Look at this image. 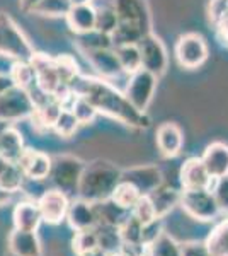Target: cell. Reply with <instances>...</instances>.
I'll return each mask as SVG.
<instances>
[{
  "label": "cell",
  "mask_w": 228,
  "mask_h": 256,
  "mask_svg": "<svg viewBox=\"0 0 228 256\" xmlns=\"http://www.w3.org/2000/svg\"><path fill=\"white\" fill-rule=\"evenodd\" d=\"M70 89L75 96L87 98L97 108L99 113L118 120L119 123L133 128H147L150 120L145 113L138 111L128 101L124 92H119L109 82L102 79H94L87 76H77L70 84Z\"/></svg>",
  "instance_id": "obj_1"
},
{
  "label": "cell",
  "mask_w": 228,
  "mask_h": 256,
  "mask_svg": "<svg viewBox=\"0 0 228 256\" xmlns=\"http://www.w3.org/2000/svg\"><path fill=\"white\" fill-rule=\"evenodd\" d=\"M121 180L123 171L109 160L97 159L85 164L78 184V198H84L90 204L109 200Z\"/></svg>",
  "instance_id": "obj_2"
},
{
  "label": "cell",
  "mask_w": 228,
  "mask_h": 256,
  "mask_svg": "<svg viewBox=\"0 0 228 256\" xmlns=\"http://www.w3.org/2000/svg\"><path fill=\"white\" fill-rule=\"evenodd\" d=\"M34 48L14 19L5 12H0V56L14 62H31Z\"/></svg>",
  "instance_id": "obj_3"
},
{
  "label": "cell",
  "mask_w": 228,
  "mask_h": 256,
  "mask_svg": "<svg viewBox=\"0 0 228 256\" xmlns=\"http://www.w3.org/2000/svg\"><path fill=\"white\" fill-rule=\"evenodd\" d=\"M84 169L85 162L75 158V156H55L51 172H49V180L55 184V188L65 192L67 195L73 193V195L78 196V184H80Z\"/></svg>",
  "instance_id": "obj_4"
},
{
  "label": "cell",
  "mask_w": 228,
  "mask_h": 256,
  "mask_svg": "<svg viewBox=\"0 0 228 256\" xmlns=\"http://www.w3.org/2000/svg\"><path fill=\"white\" fill-rule=\"evenodd\" d=\"M181 208L186 214L200 222L215 220L222 208H220L217 198L210 190H193V192H182L181 195Z\"/></svg>",
  "instance_id": "obj_5"
},
{
  "label": "cell",
  "mask_w": 228,
  "mask_h": 256,
  "mask_svg": "<svg viewBox=\"0 0 228 256\" xmlns=\"http://www.w3.org/2000/svg\"><path fill=\"white\" fill-rule=\"evenodd\" d=\"M36 111L34 101L26 89L12 88L0 96V122H17L31 118Z\"/></svg>",
  "instance_id": "obj_6"
},
{
  "label": "cell",
  "mask_w": 228,
  "mask_h": 256,
  "mask_svg": "<svg viewBox=\"0 0 228 256\" xmlns=\"http://www.w3.org/2000/svg\"><path fill=\"white\" fill-rule=\"evenodd\" d=\"M157 79L159 77L153 76L152 72L145 68L136 70L135 74H131L130 80H128L126 90H124V96L128 98V101L135 106L138 111L145 113L148 108V104L153 99V92L157 88Z\"/></svg>",
  "instance_id": "obj_7"
},
{
  "label": "cell",
  "mask_w": 228,
  "mask_h": 256,
  "mask_svg": "<svg viewBox=\"0 0 228 256\" xmlns=\"http://www.w3.org/2000/svg\"><path fill=\"white\" fill-rule=\"evenodd\" d=\"M176 58L184 68L201 67L208 60V44L205 38L196 32L181 36L176 44Z\"/></svg>",
  "instance_id": "obj_8"
},
{
  "label": "cell",
  "mask_w": 228,
  "mask_h": 256,
  "mask_svg": "<svg viewBox=\"0 0 228 256\" xmlns=\"http://www.w3.org/2000/svg\"><path fill=\"white\" fill-rule=\"evenodd\" d=\"M138 48L142 53V65L145 70L152 72L153 76L160 77L167 70V50L164 43L152 32H147L138 41Z\"/></svg>",
  "instance_id": "obj_9"
},
{
  "label": "cell",
  "mask_w": 228,
  "mask_h": 256,
  "mask_svg": "<svg viewBox=\"0 0 228 256\" xmlns=\"http://www.w3.org/2000/svg\"><path fill=\"white\" fill-rule=\"evenodd\" d=\"M31 65L36 74V86L43 92L55 96L61 86H67L60 79V74L56 70V64L53 56H48L44 53H34V56L31 58Z\"/></svg>",
  "instance_id": "obj_10"
},
{
  "label": "cell",
  "mask_w": 228,
  "mask_h": 256,
  "mask_svg": "<svg viewBox=\"0 0 228 256\" xmlns=\"http://www.w3.org/2000/svg\"><path fill=\"white\" fill-rule=\"evenodd\" d=\"M38 205L41 210V216L43 220L48 224H60L61 220H65L68 216V208H70V198L65 192L58 188L46 190L39 198H38Z\"/></svg>",
  "instance_id": "obj_11"
},
{
  "label": "cell",
  "mask_w": 228,
  "mask_h": 256,
  "mask_svg": "<svg viewBox=\"0 0 228 256\" xmlns=\"http://www.w3.org/2000/svg\"><path fill=\"white\" fill-rule=\"evenodd\" d=\"M179 181L184 192H193V190H210L213 178L210 176L201 158H191L182 164Z\"/></svg>",
  "instance_id": "obj_12"
},
{
  "label": "cell",
  "mask_w": 228,
  "mask_h": 256,
  "mask_svg": "<svg viewBox=\"0 0 228 256\" xmlns=\"http://www.w3.org/2000/svg\"><path fill=\"white\" fill-rule=\"evenodd\" d=\"M17 164L24 171L26 178L32 181H41L49 178V172H51V166H53V158L48 156L46 152L36 150V148H24Z\"/></svg>",
  "instance_id": "obj_13"
},
{
  "label": "cell",
  "mask_w": 228,
  "mask_h": 256,
  "mask_svg": "<svg viewBox=\"0 0 228 256\" xmlns=\"http://www.w3.org/2000/svg\"><path fill=\"white\" fill-rule=\"evenodd\" d=\"M113 9L119 22H130L150 32V18L143 0H113Z\"/></svg>",
  "instance_id": "obj_14"
},
{
  "label": "cell",
  "mask_w": 228,
  "mask_h": 256,
  "mask_svg": "<svg viewBox=\"0 0 228 256\" xmlns=\"http://www.w3.org/2000/svg\"><path fill=\"white\" fill-rule=\"evenodd\" d=\"M123 180L130 181L142 192V195H150L164 184L162 172L157 166H135L123 171Z\"/></svg>",
  "instance_id": "obj_15"
},
{
  "label": "cell",
  "mask_w": 228,
  "mask_h": 256,
  "mask_svg": "<svg viewBox=\"0 0 228 256\" xmlns=\"http://www.w3.org/2000/svg\"><path fill=\"white\" fill-rule=\"evenodd\" d=\"M67 24L75 34H85L95 30L97 24V7L90 4H73L67 14Z\"/></svg>",
  "instance_id": "obj_16"
},
{
  "label": "cell",
  "mask_w": 228,
  "mask_h": 256,
  "mask_svg": "<svg viewBox=\"0 0 228 256\" xmlns=\"http://www.w3.org/2000/svg\"><path fill=\"white\" fill-rule=\"evenodd\" d=\"M87 62L101 74L104 79H113L123 72V67L119 64V58L116 55L114 48H99L84 52Z\"/></svg>",
  "instance_id": "obj_17"
},
{
  "label": "cell",
  "mask_w": 228,
  "mask_h": 256,
  "mask_svg": "<svg viewBox=\"0 0 228 256\" xmlns=\"http://www.w3.org/2000/svg\"><path fill=\"white\" fill-rule=\"evenodd\" d=\"M157 147H159L160 154L164 158H176V156L181 154L182 146H184V135H182V130L176 123H162V125L157 128Z\"/></svg>",
  "instance_id": "obj_18"
},
{
  "label": "cell",
  "mask_w": 228,
  "mask_h": 256,
  "mask_svg": "<svg viewBox=\"0 0 228 256\" xmlns=\"http://www.w3.org/2000/svg\"><path fill=\"white\" fill-rule=\"evenodd\" d=\"M67 220L75 232L77 230L95 229V226H97V216H95L94 204L77 196L75 200L70 202Z\"/></svg>",
  "instance_id": "obj_19"
},
{
  "label": "cell",
  "mask_w": 228,
  "mask_h": 256,
  "mask_svg": "<svg viewBox=\"0 0 228 256\" xmlns=\"http://www.w3.org/2000/svg\"><path fill=\"white\" fill-rule=\"evenodd\" d=\"M9 253L15 256H43L38 234L31 230L14 229L9 234Z\"/></svg>",
  "instance_id": "obj_20"
},
{
  "label": "cell",
  "mask_w": 228,
  "mask_h": 256,
  "mask_svg": "<svg viewBox=\"0 0 228 256\" xmlns=\"http://www.w3.org/2000/svg\"><path fill=\"white\" fill-rule=\"evenodd\" d=\"M203 162L208 169L210 176L215 180L228 176V146L223 142H213L206 147L203 154Z\"/></svg>",
  "instance_id": "obj_21"
},
{
  "label": "cell",
  "mask_w": 228,
  "mask_h": 256,
  "mask_svg": "<svg viewBox=\"0 0 228 256\" xmlns=\"http://www.w3.org/2000/svg\"><path fill=\"white\" fill-rule=\"evenodd\" d=\"M12 220H14V229L36 232L43 222L38 202H19L12 212Z\"/></svg>",
  "instance_id": "obj_22"
},
{
  "label": "cell",
  "mask_w": 228,
  "mask_h": 256,
  "mask_svg": "<svg viewBox=\"0 0 228 256\" xmlns=\"http://www.w3.org/2000/svg\"><path fill=\"white\" fill-rule=\"evenodd\" d=\"M24 140L22 135L19 134L15 128L12 126H3L0 130V156L5 159L17 162L19 158L24 152Z\"/></svg>",
  "instance_id": "obj_23"
},
{
  "label": "cell",
  "mask_w": 228,
  "mask_h": 256,
  "mask_svg": "<svg viewBox=\"0 0 228 256\" xmlns=\"http://www.w3.org/2000/svg\"><path fill=\"white\" fill-rule=\"evenodd\" d=\"M181 195L182 193L176 192L174 188H169L165 186V184H162L155 190V192H152L150 196L153 205H155V210H157V217L159 218H164L167 214H171L174 207H177V205H181Z\"/></svg>",
  "instance_id": "obj_24"
},
{
  "label": "cell",
  "mask_w": 228,
  "mask_h": 256,
  "mask_svg": "<svg viewBox=\"0 0 228 256\" xmlns=\"http://www.w3.org/2000/svg\"><path fill=\"white\" fill-rule=\"evenodd\" d=\"M63 108L65 106L61 104L55 96H51L48 101H44L43 104L36 106V111L31 118L34 120V123L38 126L44 128V130H48V128L53 130V125H55L56 118L60 116V113L63 111Z\"/></svg>",
  "instance_id": "obj_25"
},
{
  "label": "cell",
  "mask_w": 228,
  "mask_h": 256,
  "mask_svg": "<svg viewBox=\"0 0 228 256\" xmlns=\"http://www.w3.org/2000/svg\"><path fill=\"white\" fill-rule=\"evenodd\" d=\"M205 244L211 256H228V218L211 229Z\"/></svg>",
  "instance_id": "obj_26"
},
{
  "label": "cell",
  "mask_w": 228,
  "mask_h": 256,
  "mask_svg": "<svg viewBox=\"0 0 228 256\" xmlns=\"http://www.w3.org/2000/svg\"><path fill=\"white\" fill-rule=\"evenodd\" d=\"M95 232H97L99 239V248H102L109 254L118 253L123 248V238L121 230L118 226H109V224H97L95 226Z\"/></svg>",
  "instance_id": "obj_27"
},
{
  "label": "cell",
  "mask_w": 228,
  "mask_h": 256,
  "mask_svg": "<svg viewBox=\"0 0 228 256\" xmlns=\"http://www.w3.org/2000/svg\"><path fill=\"white\" fill-rule=\"evenodd\" d=\"M142 196H143L142 192H140V190L136 188L135 184H131L130 181L121 180L118 186H116L113 196H111V200H113L116 205H119L121 208L128 210V212H131L133 207H135L136 204H138V200Z\"/></svg>",
  "instance_id": "obj_28"
},
{
  "label": "cell",
  "mask_w": 228,
  "mask_h": 256,
  "mask_svg": "<svg viewBox=\"0 0 228 256\" xmlns=\"http://www.w3.org/2000/svg\"><path fill=\"white\" fill-rule=\"evenodd\" d=\"M147 34L142 28L136 24L130 22H119L118 28L111 34V41H113V48L123 46V44H138V41Z\"/></svg>",
  "instance_id": "obj_29"
},
{
  "label": "cell",
  "mask_w": 228,
  "mask_h": 256,
  "mask_svg": "<svg viewBox=\"0 0 228 256\" xmlns=\"http://www.w3.org/2000/svg\"><path fill=\"white\" fill-rule=\"evenodd\" d=\"M15 88L31 90L36 86V74L31 62H14L9 72Z\"/></svg>",
  "instance_id": "obj_30"
},
{
  "label": "cell",
  "mask_w": 228,
  "mask_h": 256,
  "mask_svg": "<svg viewBox=\"0 0 228 256\" xmlns=\"http://www.w3.org/2000/svg\"><path fill=\"white\" fill-rule=\"evenodd\" d=\"M114 52L119 58V64H121V67H123V72L135 74L136 70L143 68L142 53H140L138 44H123V46H116Z\"/></svg>",
  "instance_id": "obj_31"
},
{
  "label": "cell",
  "mask_w": 228,
  "mask_h": 256,
  "mask_svg": "<svg viewBox=\"0 0 228 256\" xmlns=\"http://www.w3.org/2000/svg\"><path fill=\"white\" fill-rule=\"evenodd\" d=\"M147 256H182V244L167 232H162L155 241L148 246Z\"/></svg>",
  "instance_id": "obj_32"
},
{
  "label": "cell",
  "mask_w": 228,
  "mask_h": 256,
  "mask_svg": "<svg viewBox=\"0 0 228 256\" xmlns=\"http://www.w3.org/2000/svg\"><path fill=\"white\" fill-rule=\"evenodd\" d=\"M77 46L82 52H89V50H99V48H113V41H111V34L101 32L97 30L85 32V34H75Z\"/></svg>",
  "instance_id": "obj_33"
},
{
  "label": "cell",
  "mask_w": 228,
  "mask_h": 256,
  "mask_svg": "<svg viewBox=\"0 0 228 256\" xmlns=\"http://www.w3.org/2000/svg\"><path fill=\"white\" fill-rule=\"evenodd\" d=\"M72 6V0H41L34 7L32 14L44 16V18H67Z\"/></svg>",
  "instance_id": "obj_34"
},
{
  "label": "cell",
  "mask_w": 228,
  "mask_h": 256,
  "mask_svg": "<svg viewBox=\"0 0 228 256\" xmlns=\"http://www.w3.org/2000/svg\"><path fill=\"white\" fill-rule=\"evenodd\" d=\"M68 108L73 111V114H75L77 120L80 122V125H90L99 114L97 108H95L92 102L82 96H73Z\"/></svg>",
  "instance_id": "obj_35"
},
{
  "label": "cell",
  "mask_w": 228,
  "mask_h": 256,
  "mask_svg": "<svg viewBox=\"0 0 228 256\" xmlns=\"http://www.w3.org/2000/svg\"><path fill=\"white\" fill-rule=\"evenodd\" d=\"M78 126H80V122H78L77 116L73 114V111L70 108H63L60 116L56 118L55 125H53V130H55V134L58 137L70 138L77 134Z\"/></svg>",
  "instance_id": "obj_36"
},
{
  "label": "cell",
  "mask_w": 228,
  "mask_h": 256,
  "mask_svg": "<svg viewBox=\"0 0 228 256\" xmlns=\"http://www.w3.org/2000/svg\"><path fill=\"white\" fill-rule=\"evenodd\" d=\"M119 230H121L123 244H143V224L133 214L128 216Z\"/></svg>",
  "instance_id": "obj_37"
},
{
  "label": "cell",
  "mask_w": 228,
  "mask_h": 256,
  "mask_svg": "<svg viewBox=\"0 0 228 256\" xmlns=\"http://www.w3.org/2000/svg\"><path fill=\"white\" fill-rule=\"evenodd\" d=\"M24 180H26V174L20 169L17 162H12L7 171L0 176V188L7 193H17L24 184Z\"/></svg>",
  "instance_id": "obj_38"
},
{
  "label": "cell",
  "mask_w": 228,
  "mask_h": 256,
  "mask_svg": "<svg viewBox=\"0 0 228 256\" xmlns=\"http://www.w3.org/2000/svg\"><path fill=\"white\" fill-rule=\"evenodd\" d=\"M99 248V239L95 229H87V230H77L75 236L72 239V250L77 256H82L89 251Z\"/></svg>",
  "instance_id": "obj_39"
},
{
  "label": "cell",
  "mask_w": 228,
  "mask_h": 256,
  "mask_svg": "<svg viewBox=\"0 0 228 256\" xmlns=\"http://www.w3.org/2000/svg\"><path fill=\"white\" fill-rule=\"evenodd\" d=\"M55 64H56V70H58V74H60V79L63 84L70 86L77 76H80V72H78V65H77V62L73 56L58 55V56H55Z\"/></svg>",
  "instance_id": "obj_40"
},
{
  "label": "cell",
  "mask_w": 228,
  "mask_h": 256,
  "mask_svg": "<svg viewBox=\"0 0 228 256\" xmlns=\"http://www.w3.org/2000/svg\"><path fill=\"white\" fill-rule=\"evenodd\" d=\"M131 214L138 218L140 222H142L143 226L147 224H152L153 220H157V210H155V205H153L152 198L148 195H143L142 198L138 200V204L135 205L133 210H131Z\"/></svg>",
  "instance_id": "obj_41"
},
{
  "label": "cell",
  "mask_w": 228,
  "mask_h": 256,
  "mask_svg": "<svg viewBox=\"0 0 228 256\" xmlns=\"http://www.w3.org/2000/svg\"><path fill=\"white\" fill-rule=\"evenodd\" d=\"M119 19L116 16V12L111 7H104V9H97V24H95V30L106 32V34H113V31L118 28Z\"/></svg>",
  "instance_id": "obj_42"
},
{
  "label": "cell",
  "mask_w": 228,
  "mask_h": 256,
  "mask_svg": "<svg viewBox=\"0 0 228 256\" xmlns=\"http://www.w3.org/2000/svg\"><path fill=\"white\" fill-rule=\"evenodd\" d=\"M215 198H217L222 212H228V176L215 180V186L211 188Z\"/></svg>",
  "instance_id": "obj_43"
},
{
  "label": "cell",
  "mask_w": 228,
  "mask_h": 256,
  "mask_svg": "<svg viewBox=\"0 0 228 256\" xmlns=\"http://www.w3.org/2000/svg\"><path fill=\"white\" fill-rule=\"evenodd\" d=\"M228 12V0H211L210 4V18L215 24Z\"/></svg>",
  "instance_id": "obj_44"
},
{
  "label": "cell",
  "mask_w": 228,
  "mask_h": 256,
  "mask_svg": "<svg viewBox=\"0 0 228 256\" xmlns=\"http://www.w3.org/2000/svg\"><path fill=\"white\" fill-rule=\"evenodd\" d=\"M182 256H211L205 242H186L182 244Z\"/></svg>",
  "instance_id": "obj_45"
},
{
  "label": "cell",
  "mask_w": 228,
  "mask_h": 256,
  "mask_svg": "<svg viewBox=\"0 0 228 256\" xmlns=\"http://www.w3.org/2000/svg\"><path fill=\"white\" fill-rule=\"evenodd\" d=\"M12 88H14V82H12L9 74L0 72V96H2L3 92H7L9 89H12Z\"/></svg>",
  "instance_id": "obj_46"
},
{
  "label": "cell",
  "mask_w": 228,
  "mask_h": 256,
  "mask_svg": "<svg viewBox=\"0 0 228 256\" xmlns=\"http://www.w3.org/2000/svg\"><path fill=\"white\" fill-rule=\"evenodd\" d=\"M217 26H218V30H220V34H222V38L228 41V12L218 20Z\"/></svg>",
  "instance_id": "obj_47"
},
{
  "label": "cell",
  "mask_w": 228,
  "mask_h": 256,
  "mask_svg": "<svg viewBox=\"0 0 228 256\" xmlns=\"http://www.w3.org/2000/svg\"><path fill=\"white\" fill-rule=\"evenodd\" d=\"M41 0H19V7L22 9L24 12H32L34 7L38 6Z\"/></svg>",
  "instance_id": "obj_48"
},
{
  "label": "cell",
  "mask_w": 228,
  "mask_h": 256,
  "mask_svg": "<svg viewBox=\"0 0 228 256\" xmlns=\"http://www.w3.org/2000/svg\"><path fill=\"white\" fill-rule=\"evenodd\" d=\"M82 256H111L107 251H104L102 248H95V250L92 251H89V253H85V254H82Z\"/></svg>",
  "instance_id": "obj_49"
},
{
  "label": "cell",
  "mask_w": 228,
  "mask_h": 256,
  "mask_svg": "<svg viewBox=\"0 0 228 256\" xmlns=\"http://www.w3.org/2000/svg\"><path fill=\"white\" fill-rule=\"evenodd\" d=\"M12 164V160H9V159H5V158H2V156H0V176L3 174V172L7 171V168H9Z\"/></svg>",
  "instance_id": "obj_50"
},
{
  "label": "cell",
  "mask_w": 228,
  "mask_h": 256,
  "mask_svg": "<svg viewBox=\"0 0 228 256\" xmlns=\"http://www.w3.org/2000/svg\"><path fill=\"white\" fill-rule=\"evenodd\" d=\"M10 196H12V193H7V192H3V190L0 188V205L7 204V202L10 200Z\"/></svg>",
  "instance_id": "obj_51"
},
{
  "label": "cell",
  "mask_w": 228,
  "mask_h": 256,
  "mask_svg": "<svg viewBox=\"0 0 228 256\" xmlns=\"http://www.w3.org/2000/svg\"><path fill=\"white\" fill-rule=\"evenodd\" d=\"M111 256H130V254H126L124 251H118V253H113Z\"/></svg>",
  "instance_id": "obj_52"
},
{
  "label": "cell",
  "mask_w": 228,
  "mask_h": 256,
  "mask_svg": "<svg viewBox=\"0 0 228 256\" xmlns=\"http://www.w3.org/2000/svg\"><path fill=\"white\" fill-rule=\"evenodd\" d=\"M7 256H15V254H12V253H9V254H7Z\"/></svg>",
  "instance_id": "obj_53"
}]
</instances>
